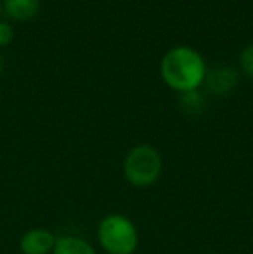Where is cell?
Wrapping results in <instances>:
<instances>
[{
    "instance_id": "cell-9",
    "label": "cell",
    "mask_w": 253,
    "mask_h": 254,
    "mask_svg": "<svg viewBox=\"0 0 253 254\" xmlns=\"http://www.w3.org/2000/svg\"><path fill=\"white\" fill-rule=\"evenodd\" d=\"M240 64L241 69L250 78H253V45H248L247 49H243V52L240 56Z\"/></svg>"
},
{
    "instance_id": "cell-7",
    "label": "cell",
    "mask_w": 253,
    "mask_h": 254,
    "mask_svg": "<svg viewBox=\"0 0 253 254\" xmlns=\"http://www.w3.org/2000/svg\"><path fill=\"white\" fill-rule=\"evenodd\" d=\"M52 254H97L94 246L82 237L75 235H63L56 239V246Z\"/></svg>"
},
{
    "instance_id": "cell-1",
    "label": "cell",
    "mask_w": 253,
    "mask_h": 254,
    "mask_svg": "<svg viewBox=\"0 0 253 254\" xmlns=\"http://www.w3.org/2000/svg\"><path fill=\"white\" fill-rule=\"evenodd\" d=\"M160 69L165 83L180 94L198 90L206 76V64L203 56L187 45L170 49L163 56Z\"/></svg>"
},
{
    "instance_id": "cell-11",
    "label": "cell",
    "mask_w": 253,
    "mask_h": 254,
    "mask_svg": "<svg viewBox=\"0 0 253 254\" xmlns=\"http://www.w3.org/2000/svg\"><path fill=\"white\" fill-rule=\"evenodd\" d=\"M2 69H3V59H2V56H0V73H2Z\"/></svg>"
},
{
    "instance_id": "cell-12",
    "label": "cell",
    "mask_w": 253,
    "mask_h": 254,
    "mask_svg": "<svg viewBox=\"0 0 253 254\" xmlns=\"http://www.w3.org/2000/svg\"><path fill=\"white\" fill-rule=\"evenodd\" d=\"M0 10H2V0H0Z\"/></svg>"
},
{
    "instance_id": "cell-5",
    "label": "cell",
    "mask_w": 253,
    "mask_h": 254,
    "mask_svg": "<svg viewBox=\"0 0 253 254\" xmlns=\"http://www.w3.org/2000/svg\"><path fill=\"white\" fill-rule=\"evenodd\" d=\"M203 83L206 85L212 94L215 95H229L231 92L234 90V87L238 85V73L233 67H217L212 73H206L205 81Z\"/></svg>"
},
{
    "instance_id": "cell-4",
    "label": "cell",
    "mask_w": 253,
    "mask_h": 254,
    "mask_svg": "<svg viewBox=\"0 0 253 254\" xmlns=\"http://www.w3.org/2000/svg\"><path fill=\"white\" fill-rule=\"evenodd\" d=\"M54 234L45 228H31L21 237L19 248L23 254H49L56 246Z\"/></svg>"
},
{
    "instance_id": "cell-2",
    "label": "cell",
    "mask_w": 253,
    "mask_h": 254,
    "mask_svg": "<svg viewBox=\"0 0 253 254\" xmlns=\"http://www.w3.org/2000/svg\"><path fill=\"white\" fill-rule=\"evenodd\" d=\"M163 171L162 154L153 145L141 144L130 149L123 159V178L137 189H148L158 182Z\"/></svg>"
},
{
    "instance_id": "cell-3",
    "label": "cell",
    "mask_w": 253,
    "mask_h": 254,
    "mask_svg": "<svg viewBox=\"0 0 253 254\" xmlns=\"http://www.w3.org/2000/svg\"><path fill=\"white\" fill-rule=\"evenodd\" d=\"M97 241L108 254H134L139 248V230L130 218L108 214L97 225Z\"/></svg>"
},
{
    "instance_id": "cell-8",
    "label": "cell",
    "mask_w": 253,
    "mask_h": 254,
    "mask_svg": "<svg viewBox=\"0 0 253 254\" xmlns=\"http://www.w3.org/2000/svg\"><path fill=\"white\" fill-rule=\"evenodd\" d=\"M180 107L186 113H199L205 107V99L198 90L186 92V94L180 95Z\"/></svg>"
},
{
    "instance_id": "cell-6",
    "label": "cell",
    "mask_w": 253,
    "mask_h": 254,
    "mask_svg": "<svg viewBox=\"0 0 253 254\" xmlns=\"http://www.w3.org/2000/svg\"><path fill=\"white\" fill-rule=\"evenodd\" d=\"M2 7L5 14L17 21H30L40 10L38 0H3Z\"/></svg>"
},
{
    "instance_id": "cell-10",
    "label": "cell",
    "mask_w": 253,
    "mask_h": 254,
    "mask_svg": "<svg viewBox=\"0 0 253 254\" xmlns=\"http://www.w3.org/2000/svg\"><path fill=\"white\" fill-rule=\"evenodd\" d=\"M14 38V30L10 24H7L5 21H0V47L9 45Z\"/></svg>"
}]
</instances>
